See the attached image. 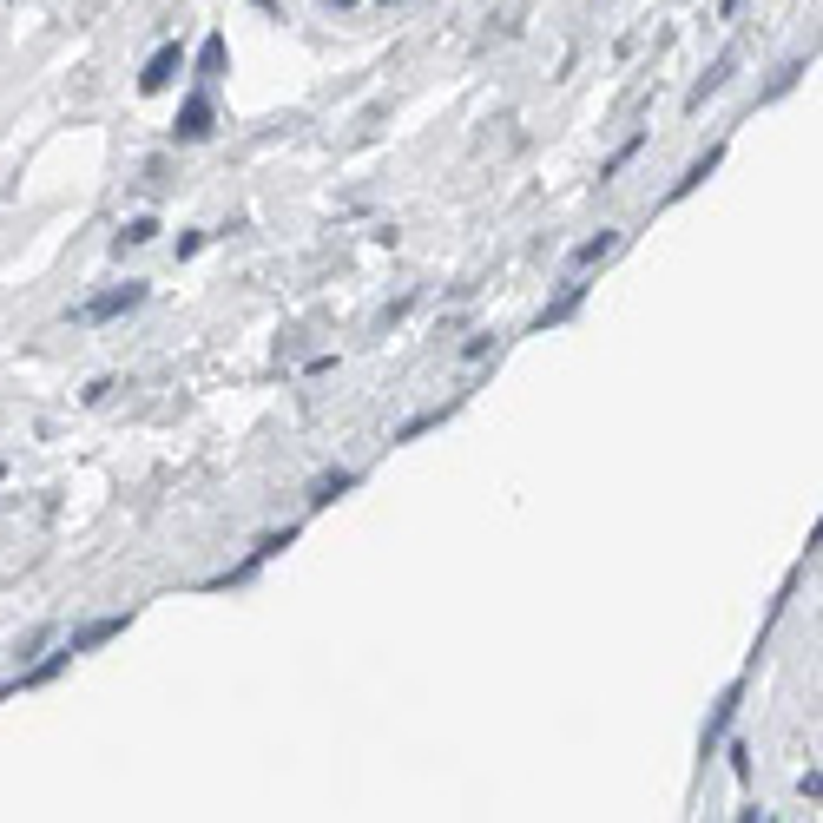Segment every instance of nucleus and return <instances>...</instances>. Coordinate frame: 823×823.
<instances>
[{
	"instance_id": "412c9836",
	"label": "nucleus",
	"mask_w": 823,
	"mask_h": 823,
	"mask_svg": "<svg viewBox=\"0 0 823 823\" xmlns=\"http://www.w3.org/2000/svg\"><path fill=\"white\" fill-rule=\"evenodd\" d=\"M797 791H804V797H810V804H817V797H823V771H817V764H810V771H804V777H797Z\"/></svg>"
},
{
	"instance_id": "9b49d317",
	"label": "nucleus",
	"mask_w": 823,
	"mask_h": 823,
	"mask_svg": "<svg viewBox=\"0 0 823 823\" xmlns=\"http://www.w3.org/2000/svg\"><path fill=\"white\" fill-rule=\"evenodd\" d=\"M580 303H586V284H560V297H554V303H547V310H540V317H534V336L560 330V323H567L573 310H580Z\"/></svg>"
},
{
	"instance_id": "a878e982",
	"label": "nucleus",
	"mask_w": 823,
	"mask_h": 823,
	"mask_svg": "<svg viewBox=\"0 0 823 823\" xmlns=\"http://www.w3.org/2000/svg\"><path fill=\"white\" fill-rule=\"evenodd\" d=\"M0 481H7V461H0Z\"/></svg>"
},
{
	"instance_id": "aec40b11",
	"label": "nucleus",
	"mask_w": 823,
	"mask_h": 823,
	"mask_svg": "<svg viewBox=\"0 0 823 823\" xmlns=\"http://www.w3.org/2000/svg\"><path fill=\"white\" fill-rule=\"evenodd\" d=\"M47 639H53V626H33V633H27V639H20V659H33V652L47 646Z\"/></svg>"
},
{
	"instance_id": "393cba45",
	"label": "nucleus",
	"mask_w": 823,
	"mask_h": 823,
	"mask_svg": "<svg viewBox=\"0 0 823 823\" xmlns=\"http://www.w3.org/2000/svg\"><path fill=\"white\" fill-rule=\"evenodd\" d=\"M14 692H20V685H0V705H7V698H14Z\"/></svg>"
},
{
	"instance_id": "4be33fe9",
	"label": "nucleus",
	"mask_w": 823,
	"mask_h": 823,
	"mask_svg": "<svg viewBox=\"0 0 823 823\" xmlns=\"http://www.w3.org/2000/svg\"><path fill=\"white\" fill-rule=\"evenodd\" d=\"M738 7H744V0H718V14H725V20H738Z\"/></svg>"
},
{
	"instance_id": "ddd939ff",
	"label": "nucleus",
	"mask_w": 823,
	"mask_h": 823,
	"mask_svg": "<svg viewBox=\"0 0 823 823\" xmlns=\"http://www.w3.org/2000/svg\"><path fill=\"white\" fill-rule=\"evenodd\" d=\"M159 231H165V224L152 218V211H139V218H132L126 231H119V238H112V251L126 257V251H139V244H152V238H159Z\"/></svg>"
},
{
	"instance_id": "a211bd4d",
	"label": "nucleus",
	"mask_w": 823,
	"mask_h": 823,
	"mask_svg": "<svg viewBox=\"0 0 823 823\" xmlns=\"http://www.w3.org/2000/svg\"><path fill=\"white\" fill-rule=\"evenodd\" d=\"M112 396V376H93V382H86V389H80V402H86V409H99V402H106Z\"/></svg>"
},
{
	"instance_id": "f3484780",
	"label": "nucleus",
	"mask_w": 823,
	"mask_h": 823,
	"mask_svg": "<svg viewBox=\"0 0 823 823\" xmlns=\"http://www.w3.org/2000/svg\"><path fill=\"white\" fill-rule=\"evenodd\" d=\"M205 244H211V231H185V238H178L172 251H178V264H185V257H198V251H205Z\"/></svg>"
},
{
	"instance_id": "6e6552de",
	"label": "nucleus",
	"mask_w": 823,
	"mask_h": 823,
	"mask_svg": "<svg viewBox=\"0 0 823 823\" xmlns=\"http://www.w3.org/2000/svg\"><path fill=\"white\" fill-rule=\"evenodd\" d=\"M349 488H356V468H323V475L303 488V507H310V514H323V507H336Z\"/></svg>"
},
{
	"instance_id": "20e7f679",
	"label": "nucleus",
	"mask_w": 823,
	"mask_h": 823,
	"mask_svg": "<svg viewBox=\"0 0 823 823\" xmlns=\"http://www.w3.org/2000/svg\"><path fill=\"white\" fill-rule=\"evenodd\" d=\"M738 705H744V672L738 679L725 685V692H718V705H712V718H705V731H698V758H712L718 744H725V731L738 725Z\"/></svg>"
},
{
	"instance_id": "dca6fc26",
	"label": "nucleus",
	"mask_w": 823,
	"mask_h": 823,
	"mask_svg": "<svg viewBox=\"0 0 823 823\" xmlns=\"http://www.w3.org/2000/svg\"><path fill=\"white\" fill-rule=\"evenodd\" d=\"M488 349H494V336H488V330H475V336H468V343H461V363H481Z\"/></svg>"
},
{
	"instance_id": "423d86ee",
	"label": "nucleus",
	"mask_w": 823,
	"mask_h": 823,
	"mask_svg": "<svg viewBox=\"0 0 823 823\" xmlns=\"http://www.w3.org/2000/svg\"><path fill=\"white\" fill-rule=\"evenodd\" d=\"M132 626V613H106V619H86V626H73V633L60 639L66 652H73V659H80V652H93V646H106V639H119Z\"/></svg>"
},
{
	"instance_id": "f257e3e1",
	"label": "nucleus",
	"mask_w": 823,
	"mask_h": 823,
	"mask_svg": "<svg viewBox=\"0 0 823 823\" xmlns=\"http://www.w3.org/2000/svg\"><path fill=\"white\" fill-rule=\"evenodd\" d=\"M145 297H152V284H145V277H126V284H112V290H99V297H86L80 310H73V323H119V317H132Z\"/></svg>"
},
{
	"instance_id": "7ed1b4c3",
	"label": "nucleus",
	"mask_w": 823,
	"mask_h": 823,
	"mask_svg": "<svg viewBox=\"0 0 823 823\" xmlns=\"http://www.w3.org/2000/svg\"><path fill=\"white\" fill-rule=\"evenodd\" d=\"M284 547H297V527H270V534H257V540H251V554H244L238 567H224L211 586H244V580H257V573H264L270 560L284 554Z\"/></svg>"
},
{
	"instance_id": "1a4fd4ad",
	"label": "nucleus",
	"mask_w": 823,
	"mask_h": 823,
	"mask_svg": "<svg viewBox=\"0 0 823 823\" xmlns=\"http://www.w3.org/2000/svg\"><path fill=\"white\" fill-rule=\"evenodd\" d=\"M731 73H738V47H725V53H718V60H712V73H705V80H698L692 93H685V112H705V99H712V93H725V86H731Z\"/></svg>"
},
{
	"instance_id": "9d476101",
	"label": "nucleus",
	"mask_w": 823,
	"mask_h": 823,
	"mask_svg": "<svg viewBox=\"0 0 823 823\" xmlns=\"http://www.w3.org/2000/svg\"><path fill=\"white\" fill-rule=\"evenodd\" d=\"M718 165H725V145H705V159H692L679 178H672V191H665V205H679V198H692V191L705 185V178H712Z\"/></svg>"
},
{
	"instance_id": "f8f14e48",
	"label": "nucleus",
	"mask_w": 823,
	"mask_h": 823,
	"mask_svg": "<svg viewBox=\"0 0 823 823\" xmlns=\"http://www.w3.org/2000/svg\"><path fill=\"white\" fill-rule=\"evenodd\" d=\"M448 415H455V402H435V409H422V415H409V422L396 428V435H389V442H422L428 428H442Z\"/></svg>"
},
{
	"instance_id": "f03ea898",
	"label": "nucleus",
	"mask_w": 823,
	"mask_h": 823,
	"mask_svg": "<svg viewBox=\"0 0 823 823\" xmlns=\"http://www.w3.org/2000/svg\"><path fill=\"white\" fill-rule=\"evenodd\" d=\"M211 132H218V99H211V86H191V93L178 99L172 139H178V145H205Z\"/></svg>"
},
{
	"instance_id": "bb28decb",
	"label": "nucleus",
	"mask_w": 823,
	"mask_h": 823,
	"mask_svg": "<svg viewBox=\"0 0 823 823\" xmlns=\"http://www.w3.org/2000/svg\"><path fill=\"white\" fill-rule=\"evenodd\" d=\"M382 7H389V0H382Z\"/></svg>"
},
{
	"instance_id": "39448f33",
	"label": "nucleus",
	"mask_w": 823,
	"mask_h": 823,
	"mask_svg": "<svg viewBox=\"0 0 823 823\" xmlns=\"http://www.w3.org/2000/svg\"><path fill=\"white\" fill-rule=\"evenodd\" d=\"M185 60H191V53H185V40H165V47H152V60L139 66V93H145V99H152V93H165V86H172L178 73H185Z\"/></svg>"
},
{
	"instance_id": "0eeeda50",
	"label": "nucleus",
	"mask_w": 823,
	"mask_h": 823,
	"mask_svg": "<svg viewBox=\"0 0 823 823\" xmlns=\"http://www.w3.org/2000/svg\"><path fill=\"white\" fill-rule=\"evenodd\" d=\"M191 73H198V86H218L224 73H231V47H224V33H205V40H198V53H191Z\"/></svg>"
},
{
	"instance_id": "b1692460",
	"label": "nucleus",
	"mask_w": 823,
	"mask_h": 823,
	"mask_svg": "<svg viewBox=\"0 0 823 823\" xmlns=\"http://www.w3.org/2000/svg\"><path fill=\"white\" fill-rule=\"evenodd\" d=\"M323 7H336V14H349V7H356V0H323Z\"/></svg>"
},
{
	"instance_id": "4468645a",
	"label": "nucleus",
	"mask_w": 823,
	"mask_h": 823,
	"mask_svg": "<svg viewBox=\"0 0 823 823\" xmlns=\"http://www.w3.org/2000/svg\"><path fill=\"white\" fill-rule=\"evenodd\" d=\"M619 251V231H593L586 244H573V270H586V264H600V257H613Z\"/></svg>"
},
{
	"instance_id": "2eb2a0df",
	"label": "nucleus",
	"mask_w": 823,
	"mask_h": 823,
	"mask_svg": "<svg viewBox=\"0 0 823 823\" xmlns=\"http://www.w3.org/2000/svg\"><path fill=\"white\" fill-rule=\"evenodd\" d=\"M639 145H646V132H633V139L619 145L613 159H606V165H600V178H619V172H626V165H633V159H639Z\"/></svg>"
},
{
	"instance_id": "6ab92c4d",
	"label": "nucleus",
	"mask_w": 823,
	"mask_h": 823,
	"mask_svg": "<svg viewBox=\"0 0 823 823\" xmlns=\"http://www.w3.org/2000/svg\"><path fill=\"white\" fill-rule=\"evenodd\" d=\"M725 758H731V771H738V784H744V777H751V744H731Z\"/></svg>"
},
{
	"instance_id": "5701e85b",
	"label": "nucleus",
	"mask_w": 823,
	"mask_h": 823,
	"mask_svg": "<svg viewBox=\"0 0 823 823\" xmlns=\"http://www.w3.org/2000/svg\"><path fill=\"white\" fill-rule=\"evenodd\" d=\"M251 7H264V14H284V0H251Z\"/></svg>"
}]
</instances>
